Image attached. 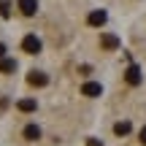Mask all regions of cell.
<instances>
[{
    "mask_svg": "<svg viewBox=\"0 0 146 146\" xmlns=\"http://www.w3.org/2000/svg\"><path fill=\"white\" fill-rule=\"evenodd\" d=\"M22 52H25V54H38V52H41V38L25 35V38H22Z\"/></svg>",
    "mask_w": 146,
    "mask_h": 146,
    "instance_id": "obj_1",
    "label": "cell"
},
{
    "mask_svg": "<svg viewBox=\"0 0 146 146\" xmlns=\"http://www.w3.org/2000/svg\"><path fill=\"white\" fill-rule=\"evenodd\" d=\"M27 84H30V87H46L49 76L43 70H30V73H27Z\"/></svg>",
    "mask_w": 146,
    "mask_h": 146,
    "instance_id": "obj_2",
    "label": "cell"
},
{
    "mask_svg": "<svg viewBox=\"0 0 146 146\" xmlns=\"http://www.w3.org/2000/svg\"><path fill=\"white\" fill-rule=\"evenodd\" d=\"M100 46H103L106 52H116V49H119V38L111 35V33H103V35H100Z\"/></svg>",
    "mask_w": 146,
    "mask_h": 146,
    "instance_id": "obj_3",
    "label": "cell"
},
{
    "mask_svg": "<svg viewBox=\"0 0 146 146\" xmlns=\"http://www.w3.org/2000/svg\"><path fill=\"white\" fill-rule=\"evenodd\" d=\"M16 8H19L25 16H35V11H38V0H16Z\"/></svg>",
    "mask_w": 146,
    "mask_h": 146,
    "instance_id": "obj_4",
    "label": "cell"
},
{
    "mask_svg": "<svg viewBox=\"0 0 146 146\" xmlns=\"http://www.w3.org/2000/svg\"><path fill=\"white\" fill-rule=\"evenodd\" d=\"M125 81L130 84V87H138V84H141V68H138V65H130V68L125 70Z\"/></svg>",
    "mask_w": 146,
    "mask_h": 146,
    "instance_id": "obj_5",
    "label": "cell"
},
{
    "mask_svg": "<svg viewBox=\"0 0 146 146\" xmlns=\"http://www.w3.org/2000/svg\"><path fill=\"white\" fill-rule=\"evenodd\" d=\"M106 19H108V16H106V11H92V14L87 16L89 27H103V25H106Z\"/></svg>",
    "mask_w": 146,
    "mask_h": 146,
    "instance_id": "obj_6",
    "label": "cell"
},
{
    "mask_svg": "<svg viewBox=\"0 0 146 146\" xmlns=\"http://www.w3.org/2000/svg\"><path fill=\"white\" fill-rule=\"evenodd\" d=\"M100 92H103V87H100L98 81H87V84L81 87V95H87V98H98Z\"/></svg>",
    "mask_w": 146,
    "mask_h": 146,
    "instance_id": "obj_7",
    "label": "cell"
},
{
    "mask_svg": "<svg viewBox=\"0 0 146 146\" xmlns=\"http://www.w3.org/2000/svg\"><path fill=\"white\" fill-rule=\"evenodd\" d=\"M22 135H25L27 141H38V138H41V127L38 125H27L25 130H22Z\"/></svg>",
    "mask_w": 146,
    "mask_h": 146,
    "instance_id": "obj_8",
    "label": "cell"
},
{
    "mask_svg": "<svg viewBox=\"0 0 146 146\" xmlns=\"http://www.w3.org/2000/svg\"><path fill=\"white\" fill-rule=\"evenodd\" d=\"M16 108H19L22 114H33V111H35V100H33V98H25V100L16 103Z\"/></svg>",
    "mask_w": 146,
    "mask_h": 146,
    "instance_id": "obj_9",
    "label": "cell"
},
{
    "mask_svg": "<svg viewBox=\"0 0 146 146\" xmlns=\"http://www.w3.org/2000/svg\"><path fill=\"white\" fill-rule=\"evenodd\" d=\"M14 70H16V62H14V60H8V57L0 60V73H14Z\"/></svg>",
    "mask_w": 146,
    "mask_h": 146,
    "instance_id": "obj_10",
    "label": "cell"
},
{
    "mask_svg": "<svg viewBox=\"0 0 146 146\" xmlns=\"http://www.w3.org/2000/svg\"><path fill=\"white\" fill-rule=\"evenodd\" d=\"M127 133H130V122H116L114 125V135H127Z\"/></svg>",
    "mask_w": 146,
    "mask_h": 146,
    "instance_id": "obj_11",
    "label": "cell"
},
{
    "mask_svg": "<svg viewBox=\"0 0 146 146\" xmlns=\"http://www.w3.org/2000/svg\"><path fill=\"white\" fill-rule=\"evenodd\" d=\"M0 16H3V19L11 16V3H8V0H0Z\"/></svg>",
    "mask_w": 146,
    "mask_h": 146,
    "instance_id": "obj_12",
    "label": "cell"
},
{
    "mask_svg": "<svg viewBox=\"0 0 146 146\" xmlns=\"http://www.w3.org/2000/svg\"><path fill=\"white\" fill-rule=\"evenodd\" d=\"M138 141L146 146V127H141V133H138Z\"/></svg>",
    "mask_w": 146,
    "mask_h": 146,
    "instance_id": "obj_13",
    "label": "cell"
},
{
    "mask_svg": "<svg viewBox=\"0 0 146 146\" xmlns=\"http://www.w3.org/2000/svg\"><path fill=\"white\" fill-rule=\"evenodd\" d=\"M87 146H100V141H98V138H89V141H87Z\"/></svg>",
    "mask_w": 146,
    "mask_h": 146,
    "instance_id": "obj_14",
    "label": "cell"
},
{
    "mask_svg": "<svg viewBox=\"0 0 146 146\" xmlns=\"http://www.w3.org/2000/svg\"><path fill=\"white\" fill-rule=\"evenodd\" d=\"M3 57H5V46L0 43V60H3Z\"/></svg>",
    "mask_w": 146,
    "mask_h": 146,
    "instance_id": "obj_15",
    "label": "cell"
}]
</instances>
